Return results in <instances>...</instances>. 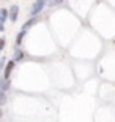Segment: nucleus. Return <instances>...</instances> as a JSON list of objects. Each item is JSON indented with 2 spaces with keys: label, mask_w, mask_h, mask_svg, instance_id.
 Returning <instances> with one entry per match:
<instances>
[{
  "label": "nucleus",
  "mask_w": 115,
  "mask_h": 122,
  "mask_svg": "<svg viewBox=\"0 0 115 122\" xmlns=\"http://www.w3.org/2000/svg\"><path fill=\"white\" fill-rule=\"evenodd\" d=\"M44 5H46V0H38V2L32 6V14H38L41 10L44 8Z\"/></svg>",
  "instance_id": "f257e3e1"
},
{
  "label": "nucleus",
  "mask_w": 115,
  "mask_h": 122,
  "mask_svg": "<svg viewBox=\"0 0 115 122\" xmlns=\"http://www.w3.org/2000/svg\"><path fill=\"white\" fill-rule=\"evenodd\" d=\"M14 68V60H11V62L6 63V68H5V79H9V76H11V71H13Z\"/></svg>",
  "instance_id": "f03ea898"
},
{
  "label": "nucleus",
  "mask_w": 115,
  "mask_h": 122,
  "mask_svg": "<svg viewBox=\"0 0 115 122\" xmlns=\"http://www.w3.org/2000/svg\"><path fill=\"white\" fill-rule=\"evenodd\" d=\"M18 13H19V6L18 5H13V6H11V11H9L11 21H16V19H18Z\"/></svg>",
  "instance_id": "7ed1b4c3"
},
{
  "label": "nucleus",
  "mask_w": 115,
  "mask_h": 122,
  "mask_svg": "<svg viewBox=\"0 0 115 122\" xmlns=\"http://www.w3.org/2000/svg\"><path fill=\"white\" fill-rule=\"evenodd\" d=\"M9 79H5V78H0V91H6V89H9Z\"/></svg>",
  "instance_id": "20e7f679"
},
{
  "label": "nucleus",
  "mask_w": 115,
  "mask_h": 122,
  "mask_svg": "<svg viewBox=\"0 0 115 122\" xmlns=\"http://www.w3.org/2000/svg\"><path fill=\"white\" fill-rule=\"evenodd\" d=\"M35 22H36V19H30V21H27V22L24 24V29H22V32H25L27 29H30V27H32V25H33Z\"/></svg>",
  "instance_id": "39448f33"
},
{
  "label": "nucleus",
  "mask_w": 115,
  "mask_h": 122,
  "mask_svg": "<svg viewBox=\"0 0 115 122\" xmlns=\"http://www.w3.org/2000/svg\"><path fill=\"white\" fill-rule=\"evenodd\" d=\"M63 0H46V5H49V6H55V5H60Z\"/></svg>",
  "instance_id": "423d86ee"
},
{
  "label": "nucleus",
  "mask_w": 115,
  "mask_h": 122,
  "mask_svg": "<svg viewBox=\"0 0 115 122\" xmlns=\"http://www.w3.org/2000/svg\"><path fill=\"white\" fill-rule=\"evenodd\" d=\"M6 18H8V11L6 10H0V22H3Z\"/></svg>",
  "instance_id": "0eeeda50"
},
{
  "label": "nucleus",
  "mask_w": 115,
  "mask_h": 122,
  "mask_svg": "<svg viewBox=\"0 0 115 122\" xmlns=\"http://www.w3.org/2000/svg\"><path fill=\"white\" fill-rule=\"evenodd\" d=\"M5 103H6V95H5L3 91H0V106L5 105Z\"/></svg>",
  "instance_id": "6e6552de"
},
{
  "label": "nucleus",
  "mask_w": 115,
  "mask_h": 122,
  "mask_svg": "<svg viewBox=\"0 0 115 122\" xmlns=\"http://www.w3.org/2000/svg\"><path fill=\"white\" fill-rule=\"evenodd\" d=\"M24 33H25V32H21V33L18 35V40H16V43H18V45L21 43V41H22V36H24Z\"/></svg>",
  "instance_id": "1a4fd4ad"
},
{
  "label": "nucleus",
  "mask_w": 115,
  "mask_h": 122,
  "mask_svg": "<svg viewBox=\"0 0 115 122\" xmlns=\"http://www.w3.org/2000/svg\"><path fill=\"white\" fill-rule=\"evenodd\" d=\"M22 51H18V52H16V60H19V59H22Z\"/></svg>",
  "instance_id": "9d476101"
},
{
  "label": "nucleus",
  "mask_w": 115,
  "mask_h": 122,
  "mask_svg": "<svg viewBox=\"0 0 115 122\" xmlns=\"http://www.w3.org/2000/svg\"><path fill=\"white\" fill-rule=\"evenodd\" d=\"M3 46H5V40H3V38H0V49H3Z\"/></svg>",
  "instance_id": "9b49d317"
},
{
  "label": "nucleus",
  "mask_w": 115,
  "mask_h": 122,
  "mask_svg": "<svg viewBox=\"0 0 115 122\" xmlns=\"http://www.w3.org/2000/svg\"><path fill=\"white\" fill-rule=\"evenodd\" d=\"M3 29H5L3 27V22H0V32H3Z\"/></svg>",
  "instance_id": "f8f14e48"
},
{
  "label": "nucleus",
  "mask_w": 115,
  "mask_h": 122,
  "mask_svg": "<svg viewBox=\"0 0 115 122\" xmlns=\"http://www.w3.org/2000/svg\"><path fill=\"white\" fill-rule=\"evenodd\" d=\"M2 116H3V113H2V109H0V117H2Z\"/></svg>",
  "instance_id": "ddd939ff"
}]
</instances>
